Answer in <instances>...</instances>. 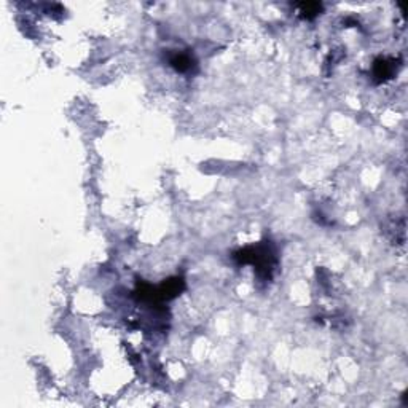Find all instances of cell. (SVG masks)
<instances>
[{"label":"cell","instance_id":"cell-1","mask_svg":"<svg viewBox=\"0 0 408 408\" xmlns=\"http://www.w3.org/2000/svg\"><path fill=\"white\" fill-rule=\"evenodd\" d=\"M237 265H252L261 283H270L278 268V252L271 241H261L255 246L240 249L233 254Z\"/></svg>","mask_w":408,"mask_h":408},{"label":"cell","instance_id":"cell-2","mask_svg":"<svg viewBox=\"0 0 408 408\" xmlns=\"http://www.w3.org/2000/svg\"><path fill=\"white\" fill-rule=\"evenodd\" d=\"M185 289V281L184 278H171L168 281L161 283L160 285H150V284H139L134 295H136L139 300L147 302V303H163V302H169L173 298L179 297L180 292Z\"/></svg>","mask_w":408,"mask_h":408},{"label":"cell","instance_id":"cell-3","mask_svg":"<svg viewBox=\"0 0 408 408\" xmlns=\"http://www.w3.org/2000/svg\"><path fill=\"white\" fill-rule=\"evenodd\" d=\"M402 64L400 58L397 56H380L373 61L371 66V77L376 83H385L397 74L399 67Z\"/></svg>","mask_w":408,"mask_h":408},{"label":"cell","instance_id":"cell-4","mask_svg":"<svg viewBox=\"0 0 408 408\" xmlns=\"http://www.w3.org/2000/svg\"><path fill=\"white\" fill-rule=\"evenodd\" d=\"M168 64L171 66L175 72H179V74H194L198 69V61L194 59L193 53H190L188 50L169 51Z\"/></svg>","mask_w":408,"mask_h":408},{"label":"cell","instance_id":"cell-5","mask_svg":"<svg viewBox=\"0 0 408 408\" xmlns=\"http://www.w3.org/2000/svg\"><path fill=\"white\" fill-rule=\"evenodd\" d=\"M322 4L319 2H303L297 5V13L302 20H314L322 13Z\"/></svg>","mask_w":408,"mask_h":408}]
</instances>
